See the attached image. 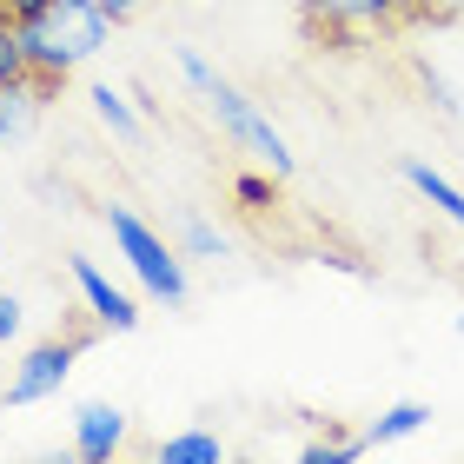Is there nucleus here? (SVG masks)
<instances>
[{"label":"nucleus","instance_id":"9","mask_svg":"<svg viewBox=\"0 0 464 464\" xmlns=\"http://www.w3.org/2000/svg\"><path fill=\"white\" fill-rule=\"evenodd\" d=\"M47 107V93L34 87V80H14V87H0V140H20L34 126V113Z\"/></svg>","mask_w":464,"mask_h":464},{"label":"nucleus","instance_id":"11","mask_svg":"<svg viewBox=\"0 0 464 464\" xmlns=\"http://www.w3.org/2000/svg\"><path fill=\"white\" fill-rule=\"evenodd\" d=\"M93 113H100V126H113L120 140H140L146 126H140V107L126 93H113V87H93Z\"/></svg>","mask_w":464,"mask_h":464},{"label":"nucleus","instance_id":"15","mask_svg":"<svg viewBox=\"0 0 464 464\" xmlns=\"http://www.w3.org/2000/svg\"><path fill=\"white\" fill-rule=\"evenodd\" d=\"M232 199H239L246 213H266L272 206V173H239L232 179Z\"/></svg>","mask_w":464,"mask_h":464},{"label":"nucleus","instance_id":"10","mask_svg":"<svg viewBox=\"0 0 464 464\" xmlns=\"http://www.w3.org/2000/svg\"><path fill=\"white\" fill-rule=\"evenodd\" d=\"M425 425H431V405H418V398H405V405H392L385 418H372V431H365V451L392 445V438H411V431H425Z\"/></svg>","mask_w":464,"mask_h":464},{"label":"nucleus","instance_id":"7","mask_svg":"<svg viewBox=\"0 0 464 464\" xmlns=\"http://www.w3.org/2000/svg\"><path fill=\"white\" fill-rule=\"evenodd\" d=\"M126 445V411L120 405H80L73 411V451L87 464H107Z\"/></svg>","mask_w":464,"mask_h":464},{"label":"nucleus","instance_id":"18","mask_svg":"<svg viewBox=\"0 0 464 464\" xmlns=\"http://www.w3.org/2000/svg\"><path fill=\"white\" fill-rule=\"evenodd\" d=\"M20 319H27V312H20V299H14V292H0V345L20 339Z\"/></svg>","mask_w":464,"mask_h":464},{"label":"nucleus","instance_id":"22","mask_svg":"<svg viewBox=\"0 0 464 464\" xmlns=\"http://www.w3.org/2000/svg\"><path fill=\"white\" fill-rule=\"evenodd\" d=\"M458 7H464V0H458Z\"/></svg>","mask_w":464,"mask_h":464},{"label":"nucleus","instance_id":"2","mask_svg":"<svg viewBox=\"0 0 464 464\" xmlns=\"http://www.w3.org/2000/svg\"><path fill=\"white\" fill-rule=\"evenodd\" d=\"M107 232H113V246H120V259L140 272V285L153 292V299H166V305H179L186 299V266H179V252L160 239L153 226H146L133 206H107Z\"/></svg>","mask_w":464,"mask_h":464},{"label":"nucleus","instance_id":"8","mask_svg":"<svg viewBox=\"0 0 464 464\" xmlns=\"http://www.w3.org/2000/svg\"><path fill=\"white\" fill-rule=\"evenodd\" d=\"M398 173H405V186H418V199H425L431 206V213L438 219H451V226H464V186H451L445 173H438V166L431 160H405V166H398Z\"/></svg>","mask_w":464,"mask_h":464},{"label":"nucleus","instance_id":"21","mask_svg":"<svg viewBox=\"0 0 464 464\" xmlns=\"http://www.w3.org/2000/svg\"><path fill=\"white\" fill-rule=\"evenodd\" d=\"M458 332H464V312H458Z\"/></svg>","mask_w":464,"mask_h":464},{"label":"nucleus","instance_id":"4","mask_svg":"<svg viewBox=\"0 0 464 464\" xmlns=\"http://www.w3.org/2000/svg\"><path fill=\"white\" fill-rule=\"evenodd\" d=\"M87 339L93 332H73V339H47V345H34L27 358L14 365V378H7V405H40V398H53L60 385H67V372H73V358L87 352Z\"/></svg>","mask_w":464,"mask_h":464},{"label":"nucleus","instance_id":"16","mask_svg":"<svg viewBox=\"0 0 464 464\" xmlns=\"http://www.w3.org/2000/svg\"><path fill=\"white\" fill-rule=\"evenodd\" d=\"M179 73H186V80H193V87H199V93H206V87H213V80H219L213 67H206V53H199V47H179Z\"/></svg>","mask_w":464,"mask_h":464},{"label":"nucleus","instance_id":"20","mask_svg":"<svg viewBox=\"0 0 464 464\" xmlns=\"http://www.w3.org/2000/svg\"><path fill=\"white\" fill-rule=\"evenodd\" d=\"M100 7H107V14H113V20H133V14H140V7H146V0H100Z\"/></svg>","mask_w":464,"mask_h":464},{"label":"nucleus","instance_id":"19","mask_svg":"<svg viewBox=\"0 0 464 464\" xmlns=\"http://www.w3.org/2000/svg\"><path fill=\"white\" fill-rule=\"evenodd\" d=\"M40 7H47V0H0V14H7V20H34Z\"/></svg>","mask_w":464,"mask_h":464},{"label":"nucleus","instance_id":"5","mask_svg":"<svg viewBox=\"0 0 464 464\" xmlns=\"http://www.w3.org/2000/svg\"><path fill=\"white\" fill-rule=\"evenodd\" d=\"M398 0H305V34L312 40H345L352 27H392Z\"/></svg>","mask_w":464,"mask_h":464},{"label":"nucleus","instance_id":"14","mask_svg":"<svg viewBox=\"0 0 464 464\" xmlns=\"http://www.w3.org/2000/svg\"><path fill=\"white\" fill-rule=\"evenodd\" d=\"M179 239H186V252H193V259H226V239H219V232L206 226L199 213H193V219L179 226Z\"/></svg>","mask_w":464,"mask_h":464},{"label":"nucleus","instance_id":"13","mask_svg":"<svg viewBox=\"0 0 464 464\" xmlns=\"http://www.w3.org/2000/svg\"><path fill=\"white\" fill-rule=\"evenodd\" d=\"M27 40H20V20L0 14V87H14V80H27Z\"/></svg>","mask_w":464,"mask_h":464},{"label":"nucleus","instance_id":"3","mask_svg":"<svg viewBox=\"0 0 464 464\" xmlns=\"http://www.w3.org/2000/svg\"><path fill=\"white\" fill-rule=\"evenodd\" d=\"M206 107H213V120L246 146V153H259V160H266V173H272V179H292V146H285V133H279V126H272L259 107H252V100L232 87V80H213V87H206Z\"/></svg>","mask_w":464,"mask_h":464},{"label":"nucleus","instance_id":"1","mask_svg":"<svg viewBox=\"0 0 464 464\" xmlns=\"http://www.w3.org/2000/svg\"><path fill=\"white\" fill-rule=\"evenodd\" d=\"M113 34V14L100 7V0H47L34 20H20V40H27V80L40 93H60L67 87V73L80 67V60H93L100 47H107Z\"/></svg>","mask_w":464,"mask_h":464},{"label":"nucleus","instance_id":"12","mask_svg":"<svg viewBox=\"0 0 464 464\" xmlns=\"http://www.w3.org/2000/svg\"><path fill=\"white\" fill-rule=\"evenodd\" d=\"M160 458L166 464H219V438L213 431H173L160 445Z\"/></svg>","mask_w":464,"mask_h":464},{"label":"nucleus","instance_id":"6","mask_svg":"<svg viewBox=\"0 0 464 464\" xmlns=\"http://www.w3.org/2000/svg\"><path fill=\"white\" fill-rule=\"evenodd\" d=\"M67 272H73L80 299H87V312H93V325H107V332H133V325H140V305L126 299V292H120L93 259H67Z\"/></svg>","mask_w":464,"mask_h":464},{"label":"nucleus","instance_id":"17","mask_svg":"<svg viewBox=\"0 0 464 464\" xmlns=\"http://www.w3.org/2000/svg\"><path fill=\"white\" fill-rule=\"evenodd\" d=\"M458 0H398V20H445Z\"/></svg>","mask_w":464,"mask_h":464}]
</instances>
